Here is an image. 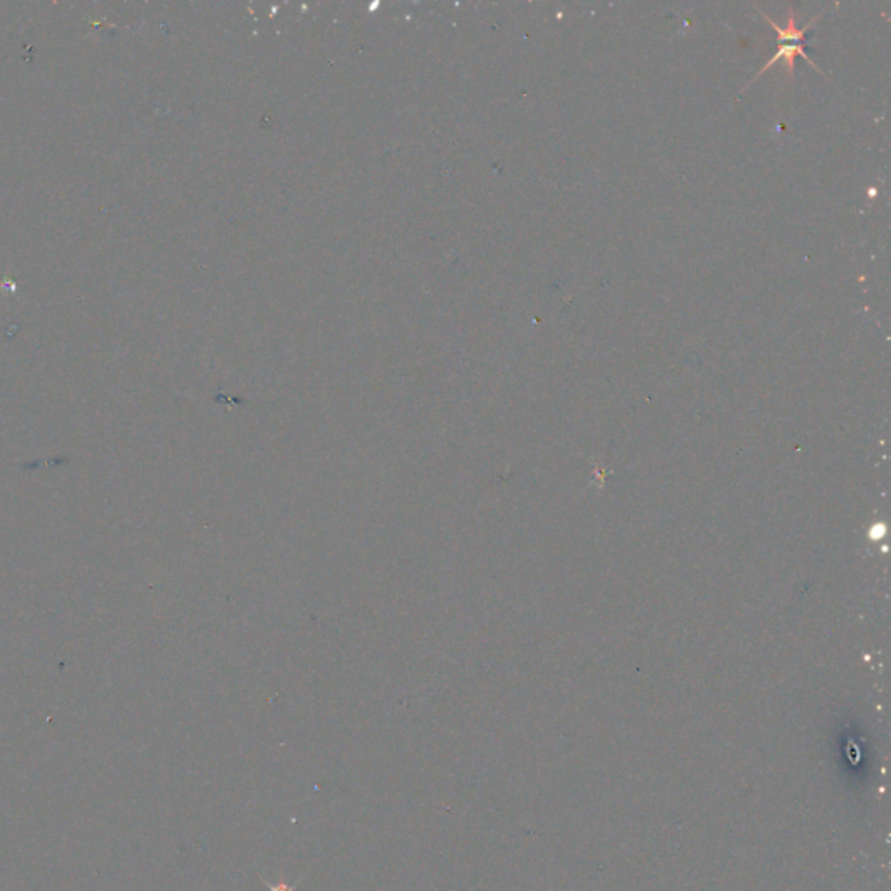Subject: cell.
<instances>
[{"mask_svg": "<svg viewBox=\"0 0 891 891\" xmlns=\"http://www.w3.org/2000/svg\"><path fill=\"white\" fill-rule=\"evenodd\" d=\"M761 14H763L764 20L771 25V29H773V30L776 32V35H778V51L775 53V56H771V60H769V62H766V64H764L763 68H761V70H759V72L752 77V81H751L745 88H749L752 82H756V81L763 75L764 72H766L768 68H771V66L776 64V62H784V64H785V72H787V75H789V77H794V68H796L797 56H801L804 62H808V64H811V66L815 68V72H817V73H822V75H824V72H822L817 64H813V62L810 60L808 53L804 51V42H802V40H804V35L808 33V30H810L815 23H817V20L822 16V13H819L817 16H813V18L808 21V25H804L802 29H799V27H797V18H799V16H797L796 13H794V9H793V7H789V18H787V25H785V27L776 25V23H775V21H773V20H771L766 13H763V11H761ZM745 88H743V89H745Z\"/></svg>", "mask_w": 891, "mask_h": 891, "instance_id": "1", "label": "cell"}, {"mask_svg": "<svg viewBox=\"0 0 891 891\" xmlns=\"http://www.w3.org/2000/svg\"><path fill=\"white\" fill-rule=\"evenodd\" d=\"M301 881H303V879L296 881L294 885H286V883H281V885H272V883H268L267 879H263V883L267 885L268 891H296L298 890V887H300V883H301Z\"/></svg>", "mask_w": 891, "mask_h": 891, "instance_id": "2", "label": "cell"}]
</instances>
